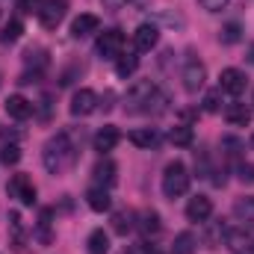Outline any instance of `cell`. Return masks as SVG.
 I'll return each instance as SVG.
<instances>
[{"instance_id":"cell-1","label":"cell","mask_w":254,"mask_h":254,"mask_svg":"<svg viewBox=\"0 0 254 254\" xmlns=\"http://www.w3.org/2000/svg\"><path fill=\"white\" fill-rule=\"evenodd\" d=\"M74 157H77V151H74V142H71L68 133H57L54 139H48L45 154H42L45 169L51 175H63L65 169H71L74 166Z\"/></svg>"},{"instance_id":"cell-2","label":"cell","mask_w":254,"mask_h":254,"mask_svg":"<svg viewBox=\"0 0 254 254\" xmlns=\"http://www.w3.org/2000/svg\"><path fill=\"white\" fill-rule=\"evenodd\" d=\"M190 190V172L184 163H169L166 172H163V195L166 198H181L184 192Z\"/></svg>"},{"instance_id":"cell-3","label":"cell","mask_w":254,"mask_h":254,"mask_svg":"<svg viewBox=\"0 0 254 254\" xmlns=\"http://www.w3.org/2000/svg\"><path fill=\"white\" fill-rule=\"evenodd\" d=\"M95 51H98L101 60H119L122 51H125V33H122V30H104V33L98 36Z\"/></svg>"},{"instance_id":"cell-4","label":"cell","mask_w":254,"mask_h":254,"mask_svg":"<svg viewBox=\"0 0 254 254\" xmlns=\"http://www.w3.org/2000/svg\"><path fill=\"white\" fill-rule=\"evenodd\" d=\"M154 92H157V86H154L151 80L133 83L130 92H127V110H130V113H145L148 104H151V98H154Z\"/></svg>"},{"instance_id":"cell-5","label":"cell","mask_w":254,"mask_h":254,"mask_svg":"<svg viewBox=\"0 0 254 254\" xmlns=\"http://www.w3.org/2000/svg\"><path fill=\"white\" fill-rule=\"evenodd\" d=\"M181 80H184V89H187L190 95L201 92V89H204V80H207V68H204V63L195 60V57L187 60L184 71H181Z\"/></svg>"},{"instance_id":"cell-6","label":"cell","mask_w":254,"mask_h":254,"mask_svg":"<svg viewBox=\"0 0 254 254\" xmlns=\"http://www.w3.org/2000/svg\"><path fill=\"white\" fill-rule=\"evenodd\" d=\"M65 12H68V0H45L39 9V21L45 30H57L60 21L65 18Z\"/></svg>"},{"instance_id":"cell-7","label":"cell","mask_w":254,"mask_h":254,"mask_svg":"<svg viewBox=\"0 0 254 254\" xmlns=\"http://www.w3.org/2000/svg\"><path fill=\"white\" fill-rule=\"evenodd\" d=\"M6 192H9L12 198H18L21 204H27V207L36 204V187H33V181H30L27 175H12V181H9Z\"/></svg>"},{"instance_id":"cell-8","label":"cell","mask_w":254,"mask_h":254,"mask_svg":"<svg viewBox=\"0 0 254 254\" xmlns=\"http://www.w3.org/2000/svg\"><path fill=\"white\" fill-rule=\"evenodd\" d=\"M157 42H160V30H157L154 24H139V27H136V33H133V45H136L139 54L154 51Z\"/></svg>"},{"instance_id":"cell-9","label":"cell","mask_w":254,"mask_h":254,"mask_svg":"<svg viewBox=\"0 0 254 254\" xmlns=\"http://www.w3.org/2000/svg\"><path fill=\"white\" fill-rule=\"evenodd\" d=\"M98 110V95L92 89H80L71 98V116H92Z\"/></svg>"},{"instance_id":"cell-10","label":"cell","mask_w":254,"mask_h":254,"mask_svg":"<svg viewBox=\"0 0 254 254\" xmlns=\"http://www.w3.org/2000/svg\"><path fill=\"white\" fill-rule=\"evenodd\" d=\"M219 80H222V86H219V89H222V92H228V95H234V98H240V95L246 92V83H249V80H246V74H243V71H237V68H225Z\"/></svg>"},{"instance_id":"cell-11","label":"cell","mask_w":254,"mask_h":254,"mask_svg":"<svg viewBox=\"0 0 254 254\" xmlns=\"http://www.w3.org/2000/svg\"><path fill=\"white\" fill-rule=\"evenodd\" d=\"M187 216H190L192 222H207V219L213 216V201H210L207 195H195V198H190Z\"/></svg>"},{"instance_id":"cell-12","label":"cell","mask_w":254,"mask_h":254,"mask_svg":"<svg viewBox=\"0 0 254 254\" xmlns=\"http://www.w3.org/2000/svg\"><path fill=\"white\" fill-rule=\"evenodd\" d=\"M119 139H122V133H119V127H101L98 133H95V151L98 154H110L116 145H119Z\"/></svg>"},{"instance_id":"cell-13","label":"cell","mask_w":254,"mask_h":254,"mask_svg":"<svg viewBox=\"0 0 254 254\" xmlns=\"http://www.w3.org/2000/svg\"><path fill=\"white\" fill-rule=\"evenodd\" d=\"M98 27H101L98 15H92V12H83L80 18H74V24H71V36H74V39L92 36V33H98Z\"/></svg>"},{"instance_id":"cell-14","label":"cell","mask_w":254,"mask_h":254,"mask_svg":"<svg viewBox=\"0 0 254 254\" xmlns=\"http://www.w3.org/2000/svg\"><path fill=\"white\" fill-rule=\"evenodd\" d=\"M6 113H9L12 119L24 122V119L33 116V104H30L24 95H9V98H6Z\"/></svg>"},{"instance_id":"cell-15","label":"cell","mask_w":254,"mask_h":254,"mask_svg":"<svg viewBox=\"0 0 254 254\" xmlns=\"http://www.w3.org/2000/svg\"><path fill=\"white\" fill-rule=\"evenodd\" d=\"M86 204H89L95 213H107V210H110V204H113L110 190H107V187H92V190L86 192Z\"/></svg>"},{"instance_id":"cell-16","label":"cell","mask_w":254,"mask_h":254,"mask_svg":"<svg viewBox=\"0 0 254 254\" xmlns=\"http://www.w3.org/2000/svg\"><path fill=\"white\" fill-rule=\"evenodd\" d=\"M130 142L136 148H154L160 142V133H157V127H136V130H130Z\"/></svg>"},{"instance_id":"cell-17","label":"cell","mask_w":254,"mask_h":254,"mask_svg":"<svg viewBox=\"0 0 254 254\" xmlns=\"http://www.w3.org/2000/svg\"><path fill=\"white\" fill-rule=\"evenodd\" d=\"M225 119H228V125H234V127H246L252 122V110L237 101V104H231V107L225 110Z\"/></svg>"},{"instance_id":"cell-18","label":"cell","mask_w":254,"mask_h":254,"mask_svg":"<svg viewBox=\"0 0 254 254\" xmlns=\"http://www.w3.org/2000/svg\"><path fill=\"white\" fill-rule=\"evenodd\" d=\"M160 228H163V222H160V213H157V210H145V213H139V231H142L145 237H157Z\"/></svg>"},{"instance_id":"cell-19","label":"cell","mask_w":254,"mask_h":254,"mask_svg":"<svg viewBox=\"0 0 254 254\" xmlns=\"http://www.w3.org/2000/svg\"><path fill=\"white\" fill-rule=\"evenodd\" d=\"M86 249H89V254H107L110 252V237H107V231H104V228H95V231L89 234V240H86Z\"/></svg>"},{"instance_id":"cell-20","label":"cell","mask_w":254,"mask_h":254,"mask_svg":"<svg viewBox=\"0 0 254 254\" xmlns=\"http://www.w3.org/2000/svg\"><path fill=\"white\" fill-rule=\"evenodd\" d=\"M92 175H95V184H98V187H113V184H116V166H113L110 160L98 163V166L92 169Z\"/></svg>"},{"instance_id":"cell-21","label":"cell","mask_w":254,"mask_h":254,"mask_svg":"<svg viewBox=\"0 0 254 254\" xmlns=\"http://www.w3.org/2000/svg\"><path fill=\"white\" fill-rule=\"evenodd\" d=\"M169 139H172V145H178V148H187V145H192L195 133H192V127H190V125H178V127H172Z\"/></svg>"},{"instance_id":"cell-22","label":"cell","mask_w":254,"mask_h":254,"mask_svg":"<svg viewBox=\"0 0 254 254\" xmlns=\"http://www.w3.org/2000/svg\"><path fill=\"white\" fill-rule=\"evenodd\" d=\"M172 252H175V254H195V234H190V231H181V234L175 237Z\"/></svg>"},{"instance_id":"cell-23","label":"cell","mask_w":254,"mask_h":254,"mask_svg":"<svg viewBox=\"0 0 254 254\" xmlns=\"http://www.w3.org/2000/svg\"><path fill=\"white\" fill-rule=\"evenodd\" d=\"M21 33H24V24H21L18 18H12V21L3 27V33H0V42H3V45H12V42H18V39H21Z\"/></svg>"},{"instance_id":"cell-24","label":"cell","mask_w":254,"mask_h":254,"mask_svg":"<svg viewBox=\"0 0 254 254\" xmlns=\"http://www.w3.org/2000/svg\"><path fill=\"white\" fill-rule=\"evenodd\" d=\"M136 68H139V57H133V54H127V57L122 54V57L116 60V74H119V77H130Z\"/></svg>"},{"instance_id":"cell-25","label":"cell","mask_w":254,"mask_h":254,"mask_svg":"<svg viewBox=\"0 0 254 254\" xmlns=\"http://www.w3.org/2000/svg\"><path fill=\"white\" fill-rule=\"evenodd\" d=\"M240 39H243V27L240 24H225L222 33H219V42L222 45H237Z\"/></svg>"},{"instance_id":"cell-26","label":"cell","mask_w":254,"mask_h":254,"mask_svg":"<svg viewBox=\"0 0 254 254\" xmlns=\"http://www.w3.org/2000/svg\"><path fill=\"white\" fill-rule=\"evenodd\" d=\"M234 213H237L243 222H254V195L243 198V201H237V204H234Z\"/></svg>"},{"instance_id":"cell-27","label":"cell","mask_w":254,"mask_h":254,"mask_svg":"<svg viewBox=\"0 0 254 254\" xmlns=\"http://www.w3.org/2000/svg\"><path fill=\"white\" fill-rule=\"evenodd\" d=\"M130 228H133V213H116V216H113V231H116V234L125 237Z\"/></svg>"},{"instance_id":"cell-28","label":"cell","mask_w":254,"mask_h":254,"mask_svg":"<svg viewBox=\"0 0 254 254\" xmlns=\"http://www.w3.org/2000/svg\"><path fill=\"white\" fill-rule=\"evenodd\" d=\"M219 101H222V89L207 92V95H204V104H201V107H204V113H219V110H222V104H219Z\"/></svg>"},{"instance_id":"cell-29","label":"cell","mask_w":254,"mask_h":254,"mask_svg":"<svg viewBox=\"0 0 254 254\" xmlns=\"http://www.w3.org/2000/svg\"><path fill=\"white\" fill-rule=\"evenodd\" d=\"M9 231H12L15 246H24V225H21V216L18 213H9Z\"/></svg>"},{"instance_id":"cell-30","label":"cell","mask_w":254,"mask_h":254,"mask_svg":"<svg viewBox=\"0 0 254 254\" xmlns=\"http://www.w3.org/2000/svg\"><path fill=\"white\" fill-rule=\"evenodd\" d=\"M0 157H3V163H6V166H15V163L21 160V148H18V145H6Z\"/></svg>"},{"instance_id":"cell-31","label":"cell","mask_w":254,"mask_h":254,"mask_svg":"<svg viewBox=\"0 0 254 254\" xmlns=\"http://www.w3.org/2000/svg\"><path fill=\"white\" fill-rule=\"evenodd\" d=\"M42 3H45V0H18V9H21V12H36V15H39Z\"/></svg>"},{"instance_id":"cell-32","label":"cell","mask_w":254,"mask_h":254,"mask_svg":"<svg viewBox=\"0 0 254 254\" xmlns=\"http://www.w3.org/2000/svg\"><path fill=\"white\" fill-rule=\"evenodd\" d=\"M198 3H201L207 12H222V9L228 6V0H198Z\"/></svg>"},{"instance_id":"cell-33","label":"cell","mask_w":254,"mask_h":254,"mask_svg":"<svg viewBox=\"0 0 254 254\" xmlns=\"http://www.w3.org/2000/svg\"><path fill=\"white\" fill-rule=\"evenodd\" d=\"M240 178L252 184V181H254V166H240Z\"/></svg>"},{"instance_id":"cell-34","label":"cell","mask_w":254,"mask_h":254,"mask_svg":"<svg viewBox=\"0 0 254 254\" xmlns=\"http://www.w3.org/2000/svg\"><path fill=\"white\" fill-rule=\"evenodd\" d=\"M130 254H160L157 249H151V246H142V249H133Z\"/></svg>"},{"instance_id":"cell-35","label":"cell","mask_w":254,"mask_h":254,"mask_svg":"<svg viewBox=\"0 0 254 254\" xmlns=\"http://www.w3.org/2000/svg\"><path fill=\"white\" fill-rule=\"evenodd\" d=\"M243 252H249V254H254V237H252V243H249V246H246V249H243Z\"/></svg>"},{"instance_id":"cell-36","label":"cell","mask_w":254,"mask_h":254,"mask_svg":"<svg viewBox=\"0 0 254 254\" xmlns=\"http://www.w3.org/2000/svg\"><path fill=\"white\" fill-rule=\"evenodd\" d=\"M252 63H254V48H252Z\"/></svg>"},{"instance_id":"cell-37","label":"cell","mask_w":254,"mask_h":254,"mask_svg":"<svg viewBox=\"0 0 254 254\" xmlns=\"http://www.w3.org/2000/svg\"><path fill=\"white\" fill-rule=\"evenodd\" d=\"M252 145H254V136H252Z\"/></svg>"}]
</instances>
